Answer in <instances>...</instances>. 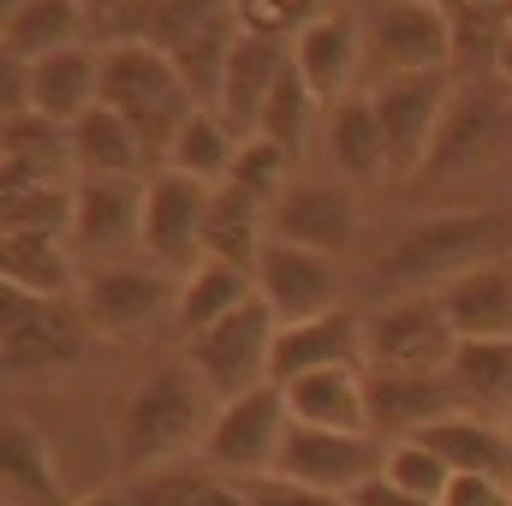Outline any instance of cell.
Wrapping results in <instances>:
<instances>
[{"mask_svg": "<svg viewBox=\"0 0 512 506\" xmlns=\"http://www.w3.org/2000/svg\"><path fill=\"white\" fill-rule=\"evenodd\" d=\"M18 6H24V0H0V18H6V12H18Z\"/></svg>", "mask_w": 512, "mask_h": 506, "instance_id": "7dc6e473", "label": "cell"}, {"mask_svg": "<svg viewBox=\"0 0 512 506\" xmlns=\"http://www.w3.org/2000/svg\"><path fill=\"white\" fill-rule=\"evenodd\" d=\"M507 131H512V90L495 72H477V78H465V84L453 90L447 120H441V137H435L423 173H429V179H447L453 167H471V161L495 155V149L507 143Z\"/></svg>", "mask_w": 512, "mask_h": 506, "instance_id": "5bb4252c", "label": "cell"}, {"mask_svg": "<svg viewBox=\"0 0 512 506\" xmlns=\"http://www.w3.org/2000/svg\"><path fill=\"white\" fill-rule=\"evenodd\" d=\"M78 304L96 340H143L161 316L179 310V286L161 262H114L78 286Z\"/></svg>", "mask_w": 512, "mask_h": 506, "instance_id": "8fae6325", "label": "cell"}, {"mask_svg": "<svg viewBox=\"0 0 512 506\" xmlns=\"http://www.w3.org/2000/svg\"><path fill=\"white\" fill-rule=\"evenodd\" d=\"M495 78H501V84L512 90V30L501 36V54H495Z\"/></svg>", "mask_w": 512, "mask_h": 506, "instance_id": "7bdbcfd3", "label": "cell"}, {"mask_svg": "<svg viewBox=\"0 0 512 506\" xmlns=\"http://www.w3.org/2000/svg\"><path fill=\"white\" fill-rule=\"evenodd\" d=\"M352 501H358V506H435V501H417V495H405V489H393L387 477H370L364 489H352Z\"/></svg>", "mask_w": 512, "mask_h": 506, "instance_id": "b9f144b4", "label": "cell"}, {"mask_svg": "<svg viewBox=\"0 0 512 506\" xmlns=\"http://www.w3.org/2000/svg\"><path fill=\"white\" fill-rule=\"evenodd\" d=\"M286 411L292 423L310 429H346V435H376L370 423V376L358 364H334V370H310V376L286 381Z\"/></svg>", "mask_w": 512, "mask_h": 506, "instance_id": "603a6c76", "label": "cell"}, {"mask_svg": "<svg viewBox=\"0 0 512 506\" xmlns=\"http://www.w3.org/2000/svg\"><path fill=\"white\" fill-rule=\"evenodd\" d=\"M382 477L393 489H405V495H417V501H447V489H453V465L435 453V447H423L417 435H405V441H393L382 459Z\"/></svg>", "mask_w": 512, "mask_h": 506, "instance_id": "f35d334b", "label": "cell"}, {"mask_svg": "<svg viewBox=\"0 0 512 506\" xmlns=\"http://www.w3.org/2000/svg\"><path fill=\"white\" fill-rule=\"evenodd\" d=\"M268 209L251 203L245 191L233 185H215V203H209V221H203V256L215 262H233V268H251L262 262V245H268Z\"/></svg>", "mask_w": 512, "mask_h": 506, "instance_id": "d6a6232c", "label": "cell"}, {"mask_svg": "<svg viewBox=\"0 0 512 506\" xmlns=\"http://www.w3.org/2000/svg\"><path fill=\"white\" fill-rule=\"evenodd\" d=\"M441 506H512V483H495V477H465V471H459Z\"/></svg>", "mask_w": 512, "mask_h": 506, "instance_id": "60d3db41", "label": "cell"}, {"mask_svg": "<svg viewBox=\"0 0 512 506\" xmlns=\"http://www.w3.org/2000/svg\"><path fill=\"white\" fill-rule=\"evenodd\" d=\"M72 215H78V185H24L0 197V227L6 233H54L72 239Z\"/></svg>", "mask_w": 512, "mask_h": 506, "instance_id": "8d00e7d4", "label": "cell"}, {"mask_svg": "<svg viewBox=\"0 0 512 506\" xmlns=\"http://www.w3.org/2000/svg\"><path fill=\"white\" fill-rule=\"evenodd\" d=\"M453 90H459L453 66L411 72V78H387L376 90H364L376 102V120H382V137H387V173H423L429 167V149L441 137Z\"/></svg>", "mask_w": 512, "mask_h": 506, "instance_id": "9c48e42d", "label": "cell"}, {"mask_svg": "<svg viewBox=\"0 0 512 506\" xmlns=\"http://www.w3.org/2000/svg\"><path fill=\"white\" fill-rule=\"evenodd\" d=\"M328 161L346 179H382L387 173V137L370 96H346L328 108Z\"/></svg>", "mask_w": 512, "mask_h": 506, "instance_id": "836d02e7", "label": "cell"}, {"mask_svg": "<svg viewBox=\"0 0 512 506\" xmlns=\"http://www.w3.org/2000/svg\"><path fill=\"white\" fill-rule=\"evenodd\" d=\"M215 393L185 358L161 364L149 381H137L120 405V459L131 471L143 465H167L191 447H203L209 423H215Z\"/></svg>", "mask_w": 512, "mask_h": 506, "instance_id": "277c9868", "label": "cell"}, {"mask_svg": "<svg viewBox=\"0 0 512 506\" xmlns=\"http://www.w3.org/2000/svg\"><path fill=\"white\" fill-rule=\"evenodd\" d=\"M316 96H310V84L298 78V66L286 60V72L274 78V90H268V102H262V120H256V137H268V143H280L292 161L304 155V137H310V120H316Z\"/></svg>", "mask_w": 512, "mask_h": 506, "instance_id": "d590c367", "label": "cell"}, {"mask_svg": "<svg viewBox=\"0 0 512 506\" xmlns=\"http://www.w3.org/2000/svg\"><path fill=\"white\" fill-rule=\"evenodd\" d=\"M0 24H6V60L36 66V60H48L60 48L84 42V0H24Z\"/></svg>", "mask_w": 512, "mask_h": 506, "instance_id": "1f68e13d", "label": "cell"}, {"mask_svg": "<svg viewBox=\"0 0 512 506\" xmlns=\"http://www.w3.org/2000/svg\"><path fill=\"white\" fill-rule=\"evenodd\" d=\"M256 298H262L280 322H310V316L340 310L334 256L286 245V239H268V245H262V262H256Z\"/></svg>", "mask_w": 512, "mask_h": 506, "instance_id": "9a60e30c", "label": "cell"}, {"mask_svg": "<svg viewBox=\"0 0 512 506\" xmlns=\"http://www.w3.org/2000/svg\"><path fill=\"white\" fill-rule=\"evenodd\" d=\"M251 298H256V274L251 268H233V262L203 256V262L185 268V280H179V310H173V322H179V334L191 340V334L215 328L221 316H233V310L251 304Z\"/></svg>", "mask_w": 512, "mask_h": 506, "instance_id": "f1b7e54d", "label": "cell"}, {"mask_svg": "<svg viewBox=\"0 0 512 506\" xmlns=\"http://www.w3.org/2000/svg\"><path fill=\"white\" fill-rule=\"evenodd\" d=\"M72 506H131V501L114 495V489H102V495H84V501H72Z\"/></svg>", "mask_w": 512, "mask_h": 506, "instance_id": "ee69618b", "label": "cell"}, {"mask_svg": "<svg viewBox=\"0 0 512 506\" xmlns=\"http://www.w3.org/2000/svg\"><path fill=\"white\" fill-rule=\"evenodd\" d=\"M292 66H298V78L310 84V96L322 108L346 102L352 84L364 78V24L352 12H340V6L334 12H316L292 36Z\"/></svg>", "mask_w": 512, "mask_h": 506, "instance_id": "2e32d148", "label": "cell"}, {"mask_svg": "<svg viewBox=\"0 0 512 506\" xmlns=\"http://www.w3.org/2000/svg\"><path fill=\"white\" fill-rule=\"evenodd\" d=\"M465 411L459 387L447 370H423V376H405V370H370V423L376 435H417L441 417Z\"/></svg>", "mask_w": 512, "mask_h": 506, "instance_id": "ffe728a7", "label": "cell"}, {"mask_svg": "<svg viewBox=\"0 0 512 506\" xmlns=\"http://www.w3.org/2000/svg\"><path fill=\"white\" fill-rule=\"evenodd\" d=\"M0 471H6V506H72L60 495L54 453L30 417H6L0 435Z\"/></svg>", "mask_w": 512, "mask_h": 506, "instance_id": "f546056e", "label": "cell"}, {"mask_svg": "<svg viewBox=\"0 0 512 506\" xmlns=\"http://www.w3.org/2000/svg\"><path fill=\"white\" fill-rule=\"evenodd\" d=\"M417 441L435 447V453L453 465V477L465 471V477L512 483V435H507V423H489V417H477V411H453V417L417 429Z\"/></svg>", "mask_w": 512, "mask_h": 506, "instance_id": "d4e9b609", "label": "cell"}, {"mask_svg": "<svg viewBox=\"0 0 512 506\" xmlns=\"http://www.w3.org/2000/svg\"><path fill=\"white\" fill-rule=\"evenodd\" d=\"M370 346H364V322L352 310H328L310 322H280L274 334V358H268V381H298L310 370H334V364H358L364 370Z\"/></svg>", "mask_w": 512, "mask_h": 506, "instance_id": "ac0fdd59", "label": "cell"}, {"mask_svg": "<svg viewBox=\"0 0 512 506\" xmlns=\"http://www.w3.org/2000/svg\"><path fill=\"white\" fill-rule=\"evenodd\" d=\"M227 185H233V191H245V197L262 203V209H274V203L292 191V155H286L280 143H268V137H245V143H239V155H233Z\"/></svg>", "mask_w": 512, "mask_h": 506, "instance_id": "74e56055", "label": "cell"}, {"mask_svg": "<svg viewBox=\"0 0 512 506\" xmlns=\"http://www.w3.org/2000/svg\"><path fill=\"white\" fill-rule=\"evenodd\" d=\"M322 6H328V12H334V6H340V0H322Z\"/></svg>", "mask_w": 512, "mask_h": 506, "instance_id": "681fc988", "label": "cell"}, {"mask_svg": "<svg viewBox=\"0 0 512 506\" xmlns=\"http://www.w3.org/2000/svg\"><path fill=\"white\" fill-rule=\"evenodd\" d=\"M72 161H78V179H143L149 167V149L131 120H120L114 108H90L78 126H72Z\"/></svg>", "mask_w": 512, "mask_h": 506, "instance_id": "83f0119b", "label": "cell"}, {"mask_svg": "<svg viewBox=\"0 0 512 506\" xmlns=\"http://www.w3.org/2000/svg\"><path fill=\"white\" fill-rule=\"evenodd\" d=\"M364 346H370V370H447L459 352V328L441 310V292H399L387 310L364 322Z\"/></svg>", "mask_w": 512, "mask_h": 506, "instance_id": "30bf717a", "label": "cell"}, {"mask_svg": "<svg viewBox=\"0 0 512 506\" xmlns=\"http://www.w3.org/2000/svg\"><path fill=\"white\" fill-rule=\"evenodd\" d=\"M429 6H447V12H465L471 0H429Z\"/></svg>", "mask_w": 512, "mask_h": 506, "instance_id": "bcb514c9", "label": "cell"}, {"mask_svg": "<svg viewBox=\"0 0 512 506\" xmlns=\"http://www.w3.org/2000/svg\"><path fill=\"white\" fill-rule=\"evenodd\" d=\"M477 12H501V6H512V0H471Z\"/></svg>", "mask_w": 512, "mask_h": 506, "instance_id": "f6af8a7d", "label": "cell"}, {"mask_svg": "<svg viewBox=\"0 0 512 506\" xmlns=\"http://www.w3.org/2000/svg\"><path fill=\"white\" fill-rule=\"evenodd\" d=\"M286 429H292V411H286L280 381H262L239 399H221L215 423L197 447L203 471H215V477H274Z\"/></svg>", "mask_w": 512, "mask_h": 506, "instance_id": "52a82bcc", "label": "cell"}, {"mask_svg": "<svg viewBox=\"0 0 512 506\" xmlns=\"http://www.w3.org/2000/svg\"><path fill=\"white\" fill-rule=\"evenodd\" d=\"M120 36L155 42L191 84V96L203 108H215L221 96V72L227 54L239 42V0H120Z\"/></svg>", "mask_w": 512, "mask_h": 506, "instance_id": "7a4b0ae2", "label": "cell"}, {"mask_svg": "<svg viewBox=\"0 0 512 506\" xmlns=\"http://www.w3.org/2000/svg\"><path fill=\"white\" fill-rule=\"evenodd\" d=\"M447 376L459 387L465 411L507 417L512 411V334H501V340H459Z\"/></svg>", "mask_w": 512, "mask_h": 506, "instance_id": "4dcf8cb0", "label": "cell"}, {"mask_svg": "<svg viewBox=\"0 0 512 506\" xmlns=\"http://www.w3.org/2000/svg\"><path fill=\"white\" fill-rule=\"evenodd\" d=\"M233 155H239V137H233V126H227L215 108H197V114L179 126V137H173L167 167H173V173H191V179H203V185H227Z\"/></svg>", "mask_w": 512, "mask_h": 506, "instance_id": "e575fe53", "label": "cell"}, {"mask_svg": "<svg viewBox=\"0 0 512 506\" xmlns=\"http://www.w3.org/2000/svg\"><path fill=\"white\" fill-rule=\"evenodd\" d=\"M441 310L459 328V340H501L512 334V262L471 268L441 286Z\"/></svg>", "mask_w": 512, "mask_h": 506, "instance_id": "4316f807", "label": "cell"}, {"mask_svg": "<svg viewBox=\"0 0 512 506\" xmlns=\"http://www.w3.org/2000/svg\"><path fill=\"white\" fill-rule=\"evenodd\" d=\"M274 334H280V316H274L262 298H251V304H239L233 316H221L215 328L191 334V340H185V364L209 381L215 399H239V393H251V387L268 381Z\"/></svg>", "mask_w": 512, "mask_h": 506, "instance_id": "ba28073f", "label": "cell"}, {"mask_svg": "<svg viewBox=\"0 0 512 506\" xmlns=\"http://www.w3.org/2000/svg\"><path fill=\"white\" fill-rule=\"evenodd\" d=\"M286 60H292V42H280V36H256V30H239V42H233V54H227V72H221V96H215V114L233 126L239 143L256 137L262 102H268L274 78L286 72Z\"/></svg>", "mask_w": 512, "mask_h": 506, "instance_id": "d6986e66", "label": "cell"}, {"mask_svg": "<svg viewBox=\"0 0 512 506\" xmlns=\"http://www.w3.org/2000/svg\"><path fill=\"white\" fill-rule=\"evenodd\" d=\"M102 108H114L120 120L137 126L149 161L167 167L173 155V137L179 126L203 108L185 84V72L155 48V42H137V36H114L102 48Z\"/></svg>", "mask_w": 512, "mask_h": 506, "instance_id": "3957f363", "label": "cell"}, {"mask_svg": "<svg viewBox=\"0 0 512 506\" xmlns=\"http://www.w3.org/2000/svg\"><path fill=\"white\" fill-rule=\"evenodd\" d=\"M382 459H387V447L376 435H346V429L292 423L286 441H280L274 477H280V483H298V489H322V495H352V489H364L370 477H382Z\"/></svg>", "mask_w": 512, "mask_h": 506, "instance_id": "7c38bea8", "label": "cell"}, {"mask_svg": "<svg viewBox=\"0 0 512 506\" xmlns=\"http://www.w3.org/2000/svg\"><path fill=\"white\" fill-rule=\"evenodd\" d=\"M316 12H328L322 0H239V24L256 30V36H298Z\"/></svg>", "mask_w": 512, "mask_h": 506, "instance_id": "ab89813d", "label": "cell"}, {"mask_svg": "<svg viewBox=\"0 0 512 506\" xmlns=\"http://www.w3.org/2000/svg\"><path fill=\"white\" fill-rule=\"evenodd\" d=\"M96 102H102V48L78 42V48H60V54L30 66V108L36 114L78 126Z\"/></svg>", "mask_w": 512, "mask_h": 506, "instance_id": "cb8c5ba5", "label": "cell"}, {"mask_svg": "<svg viewBox=\"0 0 512 506\" xmlns=\"http://www.w3.org/2000/svg\"><path fill=\"white\" fill-rule=\"evenodd\" d=\"M90 340L96 328L78 298H30L12 286L0 292V358L12 381H42L72 370Z\"/></svg>", "mask_w": 512, "mask_h": 506, "instance_id": "8992f818", "label": "cell"}, {"mask_svg": "<svg viewBox=\"0 0 512 506\" xmlns=\"http://www.w3.org/2000/svg\"><path fill=\"white\" fill-rule=\"evenodd\" d=\"M512 256V209H447L405 227L376 262V286L387 292H441L447 280L507 262Z\"/></svg>", "mask_w": 512, "mask_h": 506, "instance_id": "6da1fadb", "label": "cell"}, {"mask_svg": "<svg viewBox=\"0 0 512 506\" xmlns=\"http://www.w3.org/2000/svg\"><path fill=\"white\" fill-rule=\"evenodd\" d=\"M72 239L54 233H0V280L30 298H78Z\"/></svg>", "mask_w": 512, "mask_h": 506, "instance_id": "484cf974", "label": "cell"}, {"mask_svg": "<svg viewBox=\"0 0 512 506\" xmlns=\"http://www.w3.org/2000/svg\"><path fill=\"white\" fill-rule=\"evenodd\" d=\"M0 167H6V191L24 185H78V161H72V126L48 120V114H6L0 131Z\"/></svg>", "mask_w": 512, "mask_h": 506, "instance_id": "7402d4cb", "label": "cell"}, {"mask_svg": "<svg viewBox=\"0 0 512 506\" xmlns=\"http://www.w3.org/2000/svg\"><path fill=\"white\" fill-rule=\"evenodd\" d=\"M209 203H215V185L161 167V173L149 179V191H143V245H137V251L149 256V262H161L167 274H173V268H197V262H203V221H209Z\"/></svg>", "mask_w": 512, "mask_h": 506, "instance_id": "4fadbf2b", "label": "cell"}, {"mask_svg": "<svg viewBox=\"0 0 512 506\" xmlns=\"http://www.w3.org/2000/svg\"><path fill=\"white\" fill-rule=\"evenodd\" d=\"M268 239H286V245H304V251L340 256L358 239V197H352L340 179L292 185V191L268 209Z\"/></svg>", "mask_w": 512, "mask_h": 506, "instance_id": "e0dca14e", "label": "cell"}, {"mask_svg": "<svg viewBox=\"0 0 512 506\" xmlns=\"http://www.w3.org/2000/svg\"><path fill=\"white\" fill-rule=\"evenodd\" d=\"M501 423H507V435H512V411H507V417H501Z\"/></svg>", "mask_w": 512, "mask_h": 506, "instance_id": "c3c4849f", "label": "cell"}, {"mask_svg": "<svg viewBox=\"0 0 512 506\" xmlns=\"http://www.w3.org/2000/svg\"><path fill=\"white\" fill-rule=\"evenodd\" d=\"M143 191L149 179H78L72 245L84 256H114L143 245Z\"/></svg>", "mask_w": 512, "mask_h": 506, "instance_id": "44dd1931", "label": "cell"}, {"mask_svg": "<svg viewBox=\"0 0 512 506\" xmlns=\"http://www.w3.org/2000/svg\"><path fill=\"white\" fill-rule=\"evenodd\" d=\"M364 24V78L370 90L387 78L441 72L459 60V12L429 0H370Z\"/></svg>", "mask_w": 512, "mask_h": 506, "instance_id": "5b68a950", "label": "cell"}]
</instances>
